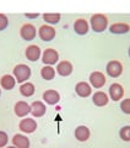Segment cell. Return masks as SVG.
<instances>
[{"label": "cell", "mask_w": 130, "mask_h": 148, "mask_svg": "<svg viewBox=\"0 0 130 148\" xmlns=\"http://www.w3.org/2000/svg\"><path fill=\"white\" fill-rule=\"evenodd\" d=\"M91 27L92 30L97 34H101L104 30H107V26H108V18H107L106 15H102V14H96L91 17Z\"/></svg>", "instance_id": "1"}, {"label": "cell", "mask_w": 130, "mask_h": 148, "mask_svg": "<svg viewBox=\"0 0 130 148\" xmlns=\"http://www.w3.org/2000/svg\"><path fill=\"white\" fill-rule=\"evenodd\" d=\"M12 72H14V78L16 79V82L21 83V84H24L31 77V68L28 66H26V64H17V66H15Z\"/></svg>", "instance_id": "2"}, {"label": "cell", "mask_w": 130, "mask_h": 148, "mask_svg": "<svg viewBox=\"0 0 130 148\" xmlns=\"http://www.w3.org/2000/svg\"><path fill=\"white\" fill-rule=\"evenodd\" d=\"M106 72L109 77L118 78L119 75H122V73H123V66L119 61H110V62H108V64H107Z\"/></svg>", "instance_id": "3"}, {"label": "cell", "mask_w": 130, "mask_h": 148, "mask_svg": "<svg viewBox=\"0 0 130 148\" xmlns=\"http://www.w3.org/2000/svg\"><path fill=\"white\" fill-rule=\"evenodd\" d=\"M59 59V53L54 48H47L44 49L43 54H42V61L45 66H53L58 62Z\"/></svg>", "instance_id": "4"}, {"label": "cell", "mask_w": 130, "mask_h": 148, "mask_svg": "<svg viewBox=\"0 0 130 148\" xmlns=\"http://www.w3.org/2000/svg\"><path fill=\"white\" fill-rule=\"evenodd\" d=\"M55 34H57L55 30L49 25H42L39 27V30H38V35L41 37V40L44 41V42H49V41H52L55 37Z\"/></svg>", "instance_id": "5"}, {"label": "cell", "mask_w": 130, "mask_h": 148, "mask_svg": "<svg viewBox=\"0 0 130 148\" xmlns=\"http://www.w3.org/2000/svg\"><path fill=\"white\" fill-rule=\"evenodd\" d=\"M36 35H37V30H36V27L32 24L22 25L21 30H20V36L25 41H32L36 37Z\"/></svg>", "instance_id": "6"}, {"label": "cell", "mask_w": 130, "mask_h": 148, "mask_svg": "<svg viewBox=\"0 0 130 148\" xmlns=\"http://www.w3.org/2000/svg\"><path fill=\"white\" fill-rule=\"evenodd\" d=\"M18 128L25 133H33L37 130V122L33 119H22L18 123Z\"/></svg>", "instance_id": "7"}, {"label": "cell", "mask_w": 130, "mask_h": 148, "mask_svg": "<svg viewBox=\"0 0 130 148\" xmlns=\"http://www.w3.org/2000/svg\"><path fill=\"white\" fill-rule=\"evenodd\" d=\"M106 77H104V74L103 73H101V72H93V73H91V75H90V83H91V85L95 88V89H101L102 86H104L106 84Z\"/></svg>", "instance_id": "8"}, {"label": "cell", "mask_w": 130, "mask_h": 148, "mask_svg": "<svg viewBox=\"0 0 130 148\" xmlns=\"http://www.w3.org/2000/svg\"><path fill=\"white\" fill-rule=\"evenodd\" d=\"M123 96H124V89L120 84L114 83V84L109 86V98L113 101H119L120 99H123Z\"/></svg>", "instance_id": "9"}, {"label": "cell", "mask_w": 130, "mask_h": 148, "mask_svg": "<svg viewBox=\"0 0 130 148\" xmlns=\"http://www.w3.org/2000/svg\"><path fill=\"white\" fill-rule=\"evenodd\" d=\"M16 116L18 117H25L26 115H28L31 112V105H28L26 101H17L14 108Z\"/></svg>", "instance_id": "10"}, {"label": "cell", "mask_w": 130, "mask_h": 148, "mask_svg": "<svg viewBox=\"0 0 130 148\" xmlns=\"http://www.w3.org/2000/svg\"><path fill=\"white\" fill-rule=\"evenodd\" d=\"M25 56H26V58L28 59V61H31V62L38 61L39 57H41V48L38 47V46H36V45H31V46H28V47L26 48Z\"/></svg>", "instance_id": "11"}, {"label": "cell", "mask_w": 130, "mask_h": 148, "mask_svg": "<svg viewBox=\"0 0 130 148\" xmlns=\"http://www.w3.org/2000/svg\"><path fill=\"white\" fill-rule=\"evenodd\" d=\"M43 100L47 103L48 105H55V104H58L59 101H60V95H59V92L57 90H45L43 92Z\"/></svg>", "instance_id": "12"}, {"label": "cell", "mask_w": 130, "mask_h": 148, "mask_svg": "<svg viewBox=\"0 0 130 148\" xmlns=\"http://www.w3.org/2000/svg\"><path fill=\"white\" fill-rule=\"evenodd\" d=\"M90 30V25L85 18H77V20L74 22V31L76 32L77 35H86Z\"/></svg>", "instance_id": "13"}, {"label": "cell", "mask_w": 130, "mask_h": 148, "mask_svg": "<svg viewBox=\"0 0 130 148\" xmlns=\"http://www.w3.org/2000/svg\"><path fill=\"white\" fill-rule=\"evenodd\" d=\"M47 112V108L42 101H33L31 104V114L33 117H42Z\"/></svg>", "instance_id": "14"}, {"label": "cell", "mask_w": 130, "mask_h": 148, "mask_svg": "<svg viewBox=\"0 0 130 148\" xmlns=\"http://www.w3.org/2000/svg\"><path fill=\"white\" fill-rule=\"evenodd\" d=\"M72 64L69 61H62L57 66V73L62 77H68L72 73Z\"/></svg>", "instance_id": "15"}, {"label": "cell", "mask_w": 130, "mask_h": 148, "mask_svg": "<svg viewBox=\"0 0 130 148\" xmlns=\"http://www.w3.org/2000/svg\"><path fill=\"white\" fill-rule=\"evenodd\" d=\"M75 91H76V94L79 96H81V98H87V96L91 95L92 89H91V85L87 84L86 82H80V83L76 84Z\"/></svg>", "instance_id": "16"}, {"label": "cell", "mask_w": 130, "mask_h": 148, "mask_svg": "<svg viewBox=\"0 0 130 148\" xmlns=\"http://www.w3.org/2000/svg\"><path fill=\"white\" fill-rule=\"evenodd\" d=\"M90 130L86 126H79L75 128V138L79 142H86L90 138Z\"/></svg>", "instance_id": "17"}, {"label": "cell", "mask_w": 130, "mask_h": 148, "mask_svg": "<svg viewBox=\"0 0 130 148\" xmlns=\"http://www.w3.org/2000/svg\"><path fill=\"white\" fill-rule=\"evenodd\" d=\"M92 101H93V104L96 106L102 108V106H106L107 104H108L109 98H108V95L103 91H96L93 94V96H92Z\"/></svg>", "instance_id": "18"}, {"label": "cell", "mask_w": 130, "mask_h": 148, "mask_svg": "<svg viewBox=\"0 0 130 148\" xmlns=\"http://www.w3.org/2000/svg\"><path fill=\"white\" fill-rule=\"evenodd\" d=\"M12 143L16 148H30V140L21 133H17L12 137Z\"/></svg>", "instance_id": "19"}, {"label": "cell", "mask_w": 130, "mask_h": 148, "mask_svg": "<svg viewBox=\"0 0 130 148\" xmlns=\"http://www.w3.org/2000/svg\"><path fill=\"white\" fill-rule=\"evenodd\" d=\"M0 85H1V88L5 90H11L16 85V79L12 75H10V74H6V75L1 77V79H0Z\"/></svg>", "instance_id": "20"}, {"label": "cell", "mask_w": 130, "mask_h": 148, "mask_svg": "<svg viewBox=\"0 0 130 148\" xmlns=\"http://www.w3.org/2000/svg\"><path fill=\"white\" fill-rule=\"evenodd\" d=\"M109 31L114 35L128 34V32L130 31V26L128 24H124V22H117V24H113L109 27Z\"/></svg>", "instance_id": "21"}, {"label": "cell", "mask_w": 130, "mask_h": 148, "mask_svg": "<svg viewBox=\"0 0 130 148\" xmlns=\"http://www.w3.org/2000/svg\"><path fill=\"white\" fill-rule=\"evenodd\" d=\"M41 77L44 80H52L55 77V69L52 66H44L41 69Z\"/></svg>", "instance_id": "22"}, {"label": "cell", "mask_w": 130, "mask_h": 148, "mask_svg": "<svg viewBox=\"0 0 130 148\" xmlns=\"http://www.w3.org/2000/svg\"><path fill=\"white\" fill-rule=\"evenodd\" d=\"M20 92L22 96H25V98H30L35 94V85L32 84V83H24L21 86H20Z\"/></svg>", "instance_id": "23"}, {"label": "cell", "mask_w": 130, "mask_h": 148, "mask_svg": "<svg viewBox=\"0 0 130 148\" xmlns=\"http://www.w3.org/2000/svg\"><path fill=\"white\" fill-rule=\"evenodd\" d=\"M60 14H44L43 15V18L47 24H50V25H55L58 24L60 21Z\"/></svg>", "instance_id": "24"}, {"label": "cell", "mask_w": 130, "mask_h": 148, "mask_svg": "<svg viewBox=\"0 0 130 148\" xmlns=\"http://www.w3.org/2000/svg\"><path fill=\"white\" fill-rule=\"evenodd\" d=\"M119 137L124 142H130V126H123L119 131Z\"/></svg>", "instance_id": "25"}, {"label": "cell", "mask_w": 130, "mask_h": 148, "mask_svg": "<svg viewBox=\"0 0 130 148\" xmlns=\"http://www.w3.org/2000/svg\"><path fill=\"white\" fill-rule=\"evenodd\" d=\"M120 109L124 114L130 115V99H124L122 103H120Z\"/></svg>", "instance_id": "26"}, {"label": "cell", "mask_w": 130, "mask_h": 148, "mask_svg": "<svg viewBox=\"0 0 130 148\" xmlns=\"http://www.w3.org/2000/svg\"><path fill=\"white\" fill-rule=\"evenodd\" d=\"M7 26H9V18H7V16L4 15V14H0V31L5 30Z\"/></svg>", "instance_id": "27"}, {"label": "cell", "mask_w": 130, "mask_h": 148, "mask_svg": "<svg viewBox=\"0 0 130 148\" xmlns=\"http://www.w3.org/2000/svg\"><path fill=\"white\" fill-rule=\"evenodd\" d=\"M9 142V137L7 135L4 131H0V148L1 147H5Z\"/></svg>", "instance_id": "28"}, {"label": "cell", "mask_w": 130, "mask_h": 148, "mask_svg": "<svg viewBox=\"0 0 130 148\" xmlns=\"http://www.w3.org/2000/svg\"><path fill=\"white\" fill-rule=\"evenodd\" d=\"M25 16L27 18H36V17H38V14H25Z\"/></svg>", "instance_id": "29"}, {"label": "cell", "mask_w": 130, "mask_h": 148, "mask_svg": "<svg viewBox=\"0 0 130 148\" xmlns=\"http://www.w3.org/2000/svg\"><path fill=\"white\" fill-rule=\"evenodd\" d=\"M6 148H16L15 146H10V147H6Z\"/></svg>", "instance_id": "30"}, {"label": "cell", "mask_w": 130, "mask_h": 148, "mask_svg": "<svg viewBox=\"0 0 130 148\" xmlns=\"http://www.w3.org/2000/svg\"><path fill=\"white\" fill-rule=\"evenodd\" d=\"M129 57H130V47H129Z\"/></svg>", "instance_id": "31"}, {"label": "cell", "mask_w": 130, "mask_h": 148, "mask_svg": "<svg viewBox=\"0 0 130 148\" xmlns=\"http://www.w3.org/2000/svg\"><path fill=\"white\" fill-rule=\"evenodd\" d=\"M0 94H1V89H0Z\"/></svg>", "instance_id": "32"}]
</instances>
